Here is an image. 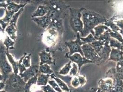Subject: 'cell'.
I'll return each mask as SVG.
<instances>
[{
	"label": "cell",
	"mask_w": 123,
	"mask_h": 92,
	"mask_svg": "<svg viewBox=\"0 0 123 92\" xmlns=\"http://www.w3.org/2000/svg\"><path fill=\"white\" fill-rule=\"evenodd\" d=\"M111 50V48L109 45V44H104L103 49L98 54L101 59V63H104L106 61H108L109 58Z\"/></svg>",
	"instance_id": "9a60e30c"
},
{
	"label": "cell",
	"mask_w": 123,
	"mask_h": 92,
	"mask_svg": "<svg viewBox=\"0 0 123 92\" xmlns=\"http://www.w3.org/2000/svg\"><path fill=\"white\" fill-rule=\"evenodd\" d=\"M116 72L118 78L123 81V60L118 62L116 67Z\"/></svg>",
	"instance_id": "d4e9b609"
},
{
	"label": "cell",
	"mask_w": 123,
	"mask_h": 92,
	"mask_svg": "<svg viewBox=\"0 0 123 92\" xmlns=\"http://www.w3.org/2000/svg\"><path fill=\"white\" fill-rule=\"evenodd\" d=\"M50 76V75H46L43 74H39L37 78V85L41 86H44L46 85L47 82H48V79Z\"/></svg>",
	"instance_id": "44dd1931"
},
{
	"label": "cell",
	"mask_w": 123,
	"mask_h": 92,
	"mask_svg": "<svg viewBox=\"0 0 123 92\" xmlns=\"http://www.w3.org/2000/svg\"><path fill=\"white\" fill-rule=\"evenodd\" d=\"M0 92H6L4 90H0Z\"/></svg>",
	"instance_id": "f6af8a7d"
},
{
	"label": "cell",
	"mask_w": 123,
	"mask_h": 92,
	"mask_svg": "<svg viewBox=\"0 0 123 92\" xmlns=\"http://www.w3.org/2000/svg\"><path fill=\"white\" fill-rule=\"evenodd\" d=\"M77 39L74 41H67L65 42L66 46L68 48L69 52L67 53L65 56H71L73 54L75 53H79L81 56L84 57V53L81 49V46L84 44V42L81 40V36H80V33H77Z\"/></svg>",
	"instance_id": "5b68a950"
},
{
	"label": "cell",
	"mask_w": 123,
	"mask_h": 92,
	"mask_svg": "<svg viewBox=\"0 0 123 92\" xmlns=\"http://www.w3.org/2000/svg\"><path fill=\"white\" fill-rule=\"evenodd\" d=\"M41 89L44 92H57L50 85L48 84L41 87Z\"/></svg>",
	"instance_id": "f35d334b"
},
{
	"label": "cell",
	"mask_w": 123,
	"mask_h": 92,
	"mask_svg": "<svg viewBox=\"0 0 123 92\" xmlns=\"http://www.w3.org/2000/svg\"><path fill=\"white\" fill-rule=\"evenodd\" d=\"M48 12V7L46 5H40L32 15V18L41 17L47 14Z\"/></svg>",
	"instance_id": "e0dca14e"
},
{
	"label": "cell",
	"mask_w": 123,
	"mask_h": 92,
	"mask_svg": "<svg viewBox=\"0 0 123 92\" xmlns=\"http://www.w3.org/2000/svg\"><path fill=\"white\" fill-rule=\"evenodd\" d=\"M83 30L80 34L81 37H86L96 26L104 24L107 21L103 16L94 11L84 9L82 12Z\"/></svg>",
	"instance_id": "6da1fadb"
},
{
	"label": "cell",
	"mask_w": 123,
	"mask_h": 92,
	"mask_svg": "<svg viewBox=\"0 0 123 92\" xmlns=\"http://www.w3.org/2000/svg\"><path fill=\"white\" fill-rule=\"evenodd\" d=\"M90 44L94 49L95 51L97 53H98V55L102 51L103 47V46L104 45V44L103 43V42H102L100 41H97V40L94 41L93 42H92Z\"/></svg>",
	"instance_id": "484cf974"
},
{
	"label": "cell",
	"mask_w": 123,
	"mask_h": 92,
	"mask_svg": "<svg viewBox=\"0 0 123 92\" xmlns=\"http://www.w3.org/2000/svg\"><path fill=\"white\" fill-rule=\"evenodd\" d=\"M109 45L111 48H117L123 51V43L113 38H110L109 41Z\"/></svg>",
	"instance_id": "7402d4cb"
},
{
	"label": "cell",
	"mask_w": 123,
	"mask_h": 92,
	"mask_svg": "<svg viewBox=\"0 0 123 92\" xmlns=\"http://www.w3.org/2000/svg\"><path fill=\"white\" fill-rule=\"evenodd\" d=\"M6 47L2 44H0V70L3 78V82H5L11 74L12 68L7 60L6 54Z\"/></svg>",
	"instance_id": "277c9868"
},
{
	"label": "cell",
	"mask_w": 123,
	"mask_h": 92,
	"mask_svg": "<svg viewBox=\"0 0 123 92\" xmlns=\"http://www.w3.org/2000/svg\"><path fill=\"white\" fill-rule=\"evenodd\" d=\"M23 10H24V9L22 8L18 12H17V13H15L12 17L9 24H12L16 25V23H17V21L18 20V18L19 16L20 15L21 13H22V12H23Z\"/></svg>",
	"instance_id": "d590c367"
},
{
	"label": "cell",
	"mask_w": 123,
	"mask_h": 92,
	"mask_svg": "<svg viewBox=\"0 0 123 92\" xmlns=\"http://www.w3.org/2000/svg\"><path fill=\"white\" fill-rule=\"evenodd\" d=\"M84 56L92 63H101V59L90 44H84L81 46Z\"/></svg>",
	"instance_id": "8992f818"
},
{
	"label": "cell",
	"mask_w": 123,
	"mask_h": 92,
	"mask_svg": "<svg viewBox=\"0 0 123 92\" xmlns=\"http://www.w3.org/2000/svg\"><path fill=\"white\" fill-rule=\"evenodd\" d=\"M85 8H70L69 23L72 29L75 33H82L83 30L82 22V12Z\"/></svg>",
	"instance_id": "3957f363"
},
{
	"label": "cell",
	"mask_w": 123,
	"mask_h": 92,
	"mask_svg": "<svg viewBox=\"0 0 123 92\" xmlns=\"http://www.w3.org/2000/svg\"><path fill=\"white\" fill-rule=\"evenodd\" d=\"M26 55H27V53H25L24 54V55L21 57L20 60L18 62V68H19V71L20 74H22L26 70V68L24 66V65L23 64V59L26 56Z\"/></svg>",
	"instance_id": "e575fe53"
},
{
	"label": "cell",
	"mask_w": 123,
	"mask_h": 92,
	"mask_svg": "<svg viewBox=\"0 0 123 92\" xmlns=\"http://www.w3.org/2000/svg\"><path fill=\"white\" fill-rule=\"evenodd\" d=\"M5 83L4 90L6 92H25L26 82L19 75L12 73Z\"/></svg>",
	"instance_id": "7a4b0ae2"
},
{
	"label": "cell",
	"mask_w": 123,
	"mask_h": 92,
	"mask_svg": "<svg viewBox=\"0 0 123 92\" xmlns=\"http://www.w3.org/2000/svg\"><path fill=\"white\" fill-rule=\"evenodd\" d=\"M31 54H29L23 59V64L26 68H30L31 66Z\"/></svg>",
	"instance_id": "8d00e7d4"
},
{
	"label": "cell",
	"mask_w": 123,
	"mask_h": 92,
	"mask_svg": "<svg viewBox=\"0 0 123 92\" xmlns=\"http://www.w3.org/2000/svg\"><path fill=\"white\" fill-rule=\"evenodd\" d=\"M15 42L12 41L8 36H6V37L3 42V45L5 46L6 49L7 50L13 49L14 48V47L13 46Z\"/></svg>",
	"instance_id": "83f0119b"
},
{
	"label": "cell",
	"mask_w": 123,
	"mask_h": 92,
	"mask_svg": "<svg viewBox=\"0 0 123 92\" xmlns=\"http://www.w3.org/2000/svg\"><path fill=\"white\" fill-rule=\"evenodd\" d=\"M109 33L110 36L111 38H114V39L118 40V41H119L121 43H123V37L121 34H118V33L113 32L110 29L109 30Z\"/></svg>",
	"instance_id": "4dcf8cb0"
},
{
	"label": "cell",
	"mask_w": 123,
	"mask_h": 92,
	"mask_svg": "<svg viewBox=\"0 0 123 92\" xmlns=\"http://www.w3.org/2000/svg\"><path fill=\"white\" fill-rule=\"evenodd\" d=\"M56 75V76L60 78L62 81H63L66 84H68V86H69L71 84V82L72 81V78L73 77L69 76H62L59 74Z\"/></svg>",
	"instance_id": "d6a6232c"
},
{
	"label": "cell",
	"mask_w": 123,
	"mask_h": 92,
	"mask_svg": "<svg viewBox=\"0 0 123 92\" xmlns=\"http://www.w3.org/2000/svg\"><path fill=\"white\" fill-rule=\"evenodd\" d=\"M39 74L36 75L35 77H33L31 78L26 83L25 89V92H31V87L34 85L36 84L37 81V78L39 76Z\"/></svg>",
	"instance_id": "603a6c76"
},
{
	"label": "cell",
	"mask_w": 123,
	"mask_h": 92,
	"mask_svg": "<svg viewBox=\"0 0 123 92\" xmlns=\"http://www.w3.org/2000/svg\"><path fill=\"white\" fill-rule=\"evenodd\" d=\"M6 57H7L9 61L10 62L11 65H12L13 70V73L15 74L18 75V73L19 72L18 62H16L15 61L13 57L12 56V55L10 53H9V50H7L6 49Z\"/></svg>",
	"instance_id": "ffe728a7"
},
{
	"label": "cell",
	"mask_w": 123,
	"mask_h": 92,
	"mask_svg": "<svg viewBox=\"0 0 123 92\" xmlns=\"http://www.w3.org/2000/svg\"><path fill=\"white\" fill-rule=\"evenodd\" d=\"M50 77H51V78L54 79V80L56 81L57 84L58 85L59 87H60L62 91H64L65 92H68L70 90L69 88L68 87V86L67 84L62 81L60 78L57 77L55 73H52L50 75Z\"/></svg>",
	"instance_id": "d6986e66"
},
{
	"label": "cell",
	"mask_w": 123,
	"mask_h": 92,
	"mask_svg": "<svg viewBox=\"0 0 123 92\" xmlns=\"http://www.w3.org/2000/svg\"><path fill=\"white\" fill-rule=\"evenodd\" d=\"M39 73L43 74L51 75L52 73H53V71L51 70V67L48 65L44 64L40 66Z\"/></svg>",
	"instance_id": "cb8c5ba5"
},
{
	"label": "cell",
	"mask_w": 123,
	"mask_h": 92,
	"mask_svg": "<svg viewBox=\"0 0 123 92\" xmlns=\"http://www.w3.org/2000/svg\"><path fill=\"white\" fill-rule=\"evenodd\" d=\"M72 67V62L70 61L67 63L65 66L58 72V74L60 75L66 76L69 72Z\"/></svg>",
	"instance_id": "f1b7e54d"
},
{
	"label": "cell",
	"mask_w": 123,
	"mask_h": 92,
	"mask_svg": "<svg viewBox=\"0 0 123 92\" xmlns=\"http://www.w3.org/2000/svg\"><path fill=\"white\" fill-rule=\"evenodd\" d=\"M39 66L38 65H33L30 68L26 69L25 71L22 74H20L19 76L24 80L26 83L31 78L39 74Z\"/></svg>",
	"instance_id": "ba28073f"
},
{
	"label": "cell",
	"mask_w": 123,
	"mask_h": 92,
	"mask_svg": "<svg viewBox=\"0 0 123 92\" xmlns=\"http://www.w3.org/2000/svg\"><path fill=\"white\" fill-rule=\"evenodd\" d=\"M115 84V80L111 78L106 77L102 79L98 83L99 88L97 92H112Z\"/></svg>",
	"instance_id": "52a82bcc"
},
{
	"label": "cell",
	"mask_w": 123,
	"mask_h": 92,
	"mask_svg": "<svg viewBox=\"0 0 123 92\" xmlns=\"http://www.w3.org/2000/svg\"><path fill=\"white\" fill-rule=\"evenodd\" d=\"M6 7H7L6 3H5L4 1H0V8L4 7V9H6Z\"/></svg>",
	"instance_id": "60d3db41"
},
{
	"label": "cell",
	"mask_w": 123,
	"mask_h": 92,
	"mask_svg": "<svg viewBox=\"0 0 123 92\" xmlns=\"http://www.w3.org/2000/svg\"><path fill=\"white\" fill-rule=\"evenodd\" d=\"M66 57L69 59L70 61L73 63H74L77 64L79 68V72H80L81 68L83 65L87 63H92V62L90 60L82 56L79 53H75L71 56H67Z\"/></svg>",
	"instance_id": "9c48e42d"
},
{
	"label": "cell",
	"mask_w": 123,
	"mask_h": 92,
	"mask_svg": "<svg viewBox=\"0 0 123 92\" xmlns=\"http://www.w3.org/2000/svg\"><path fill=\"white\" fill-rule=\"evenodd\" d=\"M39 92H43V91H42V90H41V91H39Z\"/></svg>",
	"instance_id": "bcb514c9"
},
{
	"label": "cell",
	"mask_w": 123,
	"mask_h": 92,
	"mask_svg": "<svg viewBox=\"0 0 123 92\" xmlns=\"http://www.w3.org/2000/svg\"><path fill=\"white\" fill-rule=\"evenodd\" d=\"M32 20L36 23L39 26L45 29L50 26L52 21V19L49 13H47V14L43 17L32 18Z\"/></svg>",
	"instance_id": "8fae6325"
},
{
	"label": "cell",
	"mask_w": 123,
	"mask_h": 92,
	"mask_svg": "<svg viewBox=\"0 0 123 92\" xmlns=\"http://www.w3.org/2000/svg\"><path fill=\"white\" fill-rule=\"evenodd\" d=\"M79 73V68L77 64L73 63L72 64V67L69 72V76L71 77L77 76Z\"/></svg>",
	"instance_id": "1f68e13d"
},
{
	"label": "cell",
	"mask_w": 123,
	"mask_h": 92,
	"mask_svg": "<svg viewBox=\"0 0 123 92\" xmlns=\"http://www.w3.org/2000/svg\"><path fill=\"white\" fill-rule=\"evenodd\" d=\"M71 84L73 87L75 88H77L80 86V83L77 77H74L72 78V81L71 82Z\"/></svg>",
	"instance_id": "74e56055"
},
{
	"label": "cell",
	"mask_w": 123,
	"mask_h": 92,
	"mask_svg": "<svg viewBox=\"0 0 123 92\" xmlns=\"http://www.w3.org/2000/svg\"><path fill=\"white\" fill-rule=\"evenodd\" d=\"M5 86V82H0V91L3 90L4 89V87Z\"/></svg>",
	"instance_id": "b9f144b4"
},
{
	"label": "cell",
	"mask_w": 123,
	"mask_h": 92,
	"mask_svg": "<svg viewBox=\"0 0 123 92\" xmlns=\"http://www.w3.org/2000/svg\"><path fill=\"white\" fill-rule=\"evenodd\" d=\"M111 60L117 62L123 60V51L117 48H112L108 61Z\"/></svg>",
	"instance_id": "4fadbf2b"
},
{
	"label": "cell",
	"mask_w": 123,
	"mask_h": 92,
	"mask_svg": "<svg viewBox=\"0 0 123 92\" xmlns=\"http://www.w3.org/2000/svg\"><path fill=\"white\" fill-rule=\"evenodd\" d=\"M5 31L11 39L14 41H16L17 38L16 32L17 31V27L16 25L12 24H9L6 28Z\"/></svg>",
	"instance_id": "ac0fdd59"
},
{
	"label": "cell",
	"mask_w": 123,
	"mask_h": 92,
	"mask_svg": "<svg viewBox=\"0 0 123 92\" xmlns=\"http://www.w3.org/2000/svg\"><path fill=\"white\" fill-rule=\"evenodd\" d=\"M39 55L40 56L41 60L40 66L44 64H55V60L51 57V53H48L45 50H43L40 53H39Z\"/></svg>",
	"instance_id": "7c38bea8"
},
{
	"label": "cell",
	"mask_w": 123,
	"mask_h": 92,
	"mask_svg": "<svg viewBox=\"0 0 123 92\" xmlns=\"http://www.w3.org/2000/svg\"><path fill=\"white\" fill-rule=\"evenodd\" d=\"M6 4V10L14 15L15 13L20 10L21 9L23 8V7L26 5L27 3L24 4H18L12 1H7Z\"/></svg>",
	"instance_id": "5bb4252c"
},
{
	"label": "cell",
	"mask_w": 123,
	"mask_h": 92,
	"mask_svg": "<svg viewBox=\"0 0 123 92\" xmlns=\"http://www.w3.org/2000/svg\"><path fill=\"white\" fill-rule=\"evenodd\" d=\"M0 31H3V30H2V28L1 27V26L0 25Z\"/></svg>",
	"instance_id": "ee69618b"
},
{
	"label": "cell",
	"mask_w": 123,
	"mask_h": 92,
	"mask_svg": "<svg viewBox=\"0 0 123 92\" xmlns=\"http://www.w3.org/2000/svg\"><path fill=\"white\" fill-rule=\"evenodd\" d=\"M48 82L49 83V85L56 92H62L61 89L59 87L58 85L55 80H48Z\"/></svg>",
	"instance_id": "836d02e7"
},
{
	"label": "cell",
	"mask_w": 123,
	"mask_h": 92,
	"mask_svg": "<svg viewBox=\"0 0 123 92\" xmlns=\"http://www.w3.org/2000/svg\"></svg>",
	"instance_id": "7dc6e473"
},
{
	"label": "cell",
	"mask_w": 123,
	"mask_h": 92,
	"mask_svg": "<svg viewBox=\"0 0 123 92\" xmlns=\"http://www.w3.org/2000/svg\"></svg>",
	"instance_id": "c3c4849f"
},
{
	"label": "cell",
	"mask_w": 123,
	"mask_h": 92,
	"mask_svg": "<svg viewBox=\"0 0 123 92\" xmlns=\"http://www.w3.org/2000/svg\"><path fill=\"white\" fill-rule=\"evenodd\" d=\"M77 77L79 79V81L80 82L81 86H83L86 84V80L85 77L82 76H77Z\"/></svg>",
	"instance_id": "ab89813d"
},
{
	"label": "cell",
	"mask_w": 123,
	"mask_h": 92,
	"mask_svg": "<svg viewBox=\"0 0 123 92\" xmlns=\"http://www.w3.org/2000/svg\"><path fill=\"white\" fill-rule=\"evenodd\" d=\"M3 78L2 77V75L0 73V82H3Z\"/></svg>",
	"instance_id": "7bdbcfd3"
},
{
	"label": "cell",
	"mask_w": 123,
	"mask_h": 92,
	"mask_svg": "<svg viewBox=\"0 0 123 92\" xmlns=\"http://www.w3.org/2000/svg\"><path fill=\"white\" fill-rule=\"evenodd\" d=\"M80 39L84 44H91L94 41H96L94 36L91 33L89 34L86 37H81Z\"/></svg>",
	"instance_id": "f546056e"
},
{
	"label": "cell",
	"mask_w": 123,
	"mask_h": 92,
	"mask_svg": "<svg viewBox=\"0 0 123 92\" xmlns=\"http://www.w3.org/2000/svg\"><path fill=\"white\" fill-rule=\"evenodd\" d=\"M46 34L44 36V41L46 44L52 45L56 42L58 36V32L57 30L54 28L47 29Z\"/></svg>",
	"instance_id": "30bf717a"
},
{
	"label": "cell",
	"mask_w": 123,
	"mask_h": 92,
	"mask_svg": "<svg viewBox=\"0 0 123 92\" xmlns=\"http://www.w3.org/2000/svg\"><path fill=\"white\" fill-rule=\"evenodd\" d=\"M109 29L107 26L104 25H100L95 27L91 33L96 40H98L99 37L101 36L105 31H108Z\"/></svg>",
	"instance_id": "2e32d148"
},
{
	"label": "cell",
	"mask_w": 123,
	"mask_h": 92,
	"mask_svg": "<svg viewBox=\"0 0 123 92\" xmlns=\"http://www.w3.org/2000/svg\"><path fill=\"white\" fill-rule=\"evenodd\" d=\"M109 30L108 31H105L103 34L99 37L97 41H100L104 44H109V41L110 38H111L109 35Z\"/></svg>",
	"instance_id": "4316f807"
}]
</instances>
